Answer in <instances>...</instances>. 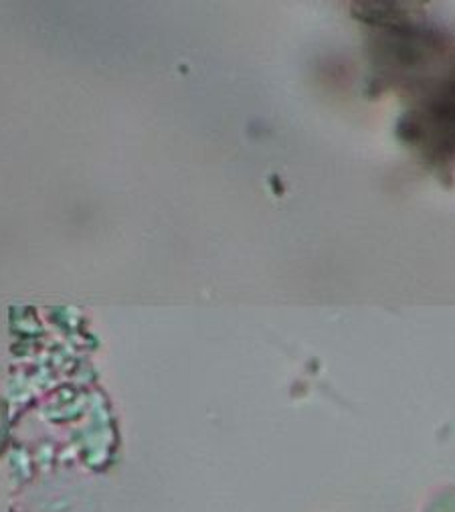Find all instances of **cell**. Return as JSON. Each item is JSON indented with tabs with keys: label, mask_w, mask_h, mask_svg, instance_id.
Instances as JSON below:
<instances>
[{
	"label": "cell",
	"mask_w": 455,
	"mask_h": 512,
	"mask_svg": "<svg viewBox=\"0 0 455 512\" xmlns=\"http://www.w3.org/2000/svg\"><path fill=\"white\" fill-rule=\"evenodd\" d=\"M397 134L433 166L455 162V75L441 79L401 116Z\"/></svg>",
	"instance_id": "6da1fadb"
},
{
	"label": "cell",
	"mask_w": 455,
	"mask_h": 512,
	"mask_svg": "<svg viewBox=\"0 0 455 512\" xmlns=\"http://www.w3.org/2000/svg\"><path fill=\"white\" fill-rule=\"evenodd\" d=\"M371 57L389 83L421 81L445 57V41L411 21L385 27L373 39Z\"/></svg>",
	"instance_id": "7a4b0ae2"
},
{
	"label": "cell",
	"mask_w": 455,
	"mask_h": 512,
	"mask_svg": "<svg viewBox=\"0 0 455 512\" xmlns=\"http://www.w3.org/2000/svg\"><path fill=\"white\" fill-rule=\"evenodd\" d=\"M417 5H403V3H358L354 5V15L367 23L393 27L411 23L413 17L419 13Z\"/></svg>",
	"instance_id": "3957f363"
},
{
	"label": "cell",
	"mask_w": 455,
	"mask_h": 512,
	"mask_svg": "<svg viewBox=\"0 0 455 512\" xmlns=\"http://www.w3.org/2000/svg\"><path fill=\"white\" fill-rule=\"evenodd\" d=\"M7 442H9V411H7V403L0 399V454H3Z\"/></svg>",
	"instance_id": "277c9868"
}]
</instances>
